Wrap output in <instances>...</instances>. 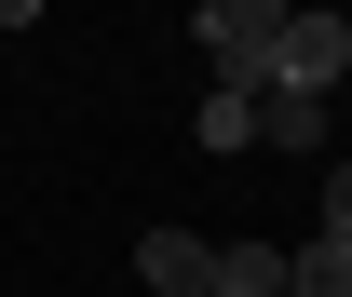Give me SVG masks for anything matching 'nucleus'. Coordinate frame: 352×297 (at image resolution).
<instances>
[{"instance_id":"1","label":"nucleus","mask_w":352,"mask_h":297,"mask_svg":"<svg viewBox=\"0 0 352 297\" xmlns=\"http://www.w3.org/2000/svg\"><path fill=\"white\" fill-rule=\"evenodd\" d=\"M190 41H204L217 95L258 108V95H271V41H285V14H271V0H204V14H190Z\"/></svg>"},{"instance_id":"2","label":"nucleus","mask_w":352,"mask_h":297,"mask_svg":"<svg viewBox=\"0 0 352 297\" xmlns=\"http://www.w3.org/2000/svg\"><path fill=\"white\" fill-rule=\"evenodd\" d=\"M352 68V14H285V41H271V95H339Z\"/></svg>"},{"instance_id":"3","label":"nucleus","mask_w":352,"mask_h":297,"mask_svg":"<svg viewBox=\"0 0 352 297\" xmlns=\"http://www.w3.org/2000/svg\"><path fill=\"white\" fill-rule=\"evenodd\" d=\"M204 270H217L204 230H149V243H135V284H149V297H204Z\"/></svg>"},{"instance_id":"4","label":"nucleus","mask_w":352,"mask_h":297,"mask_svg":"<svg viewBox=\"0 0 352 297\" xmlns=\"http://www.w3.org/2000/svg\"><path fill=\"white\" fill-rule=\"evenodd\" d=\"M204 297H285V243H217Z\"/></svg>"},{"instance_id":"5","label":"nucleus","mask_w":352,"mask_h":297,"mask_svg":"<svg viewBox=\"0 0 352 297\" xmlns=\"http://www.w3.org/2000/svg\"><path fill=\"white\" fill-rule=\"evenodd\" d=\"M190 149H204V163H244V149H258V108H244V95H204V108H190Z\"/></svg>"},{"instance_id":"6","label":"nucleus","mask_w":352,"mask_h":297,"mask_svg":"<svg viewBox=\"0 0 352 297\" xmlns=\"http://www.w3.org/2000/svg\"><path fill=\"white\" fill-rule=\"evenodd\" d=\"M258 135L271 149H325V95H258Z\"/></svg>"},{"instance_id":"7","label":"nucleus","mask_w":352,"mask_h":297,"mask_svg":"<svg viewBox=\"0 0 352 297\" xmlns=\"http://www.w3.org/2000/svg\"><path fill=\"white\" fill-rule=\"evenodd\" d=\"M285 297H352V257L339 243H298L285 257Z\"/></svg>"},{"instance_id":"8","label":"nucleus","mask_w":352,"mask_h":297,"mask_svg":"<svg viewBox=\"0 0 352 297\" xmlns=\"http://www.w3.org/2000/svg\"><path fill=\"white\" fill-rule=\"evenodd\" d=\"M325 243L352 257V163H325Z\"/></svg>"}]
</instances>
